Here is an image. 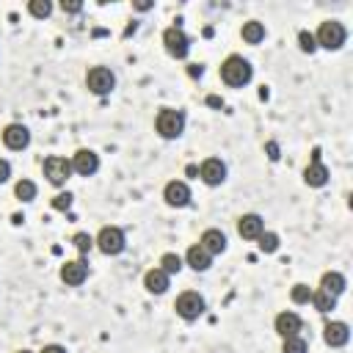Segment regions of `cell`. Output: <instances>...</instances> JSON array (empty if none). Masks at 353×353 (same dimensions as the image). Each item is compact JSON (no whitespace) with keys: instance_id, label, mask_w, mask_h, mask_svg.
Segmentation results:
<instances>
[{"instance_id":"cell-6","label":"cell","mask_w":353,"mask_h":353,"mask_svg":"<svg viewBox=\"0 0 353 353\" xmlns=\"http://www.w3.org/2000/svg\"><path fill=\"white\" fill-rule=\"evenodd\" d=\"M174 309H176V314H179L182 320L193 323V320H199V317L204 314L207 303H204V298H201L196 290H185L182 295H176V301H174Z\"/></svg>"},{"instance_id":"cell-38","label":"cell","mask_w":353,"mask_h":353,"mask_svg":"<svg viewBox=\"0 0 353 353\" xmlns=\"http://www.w3.org/2000/svg\"><path fill=\"white\" fill-rule=\"evenodd\" d=\"M188 74H190V77H201V74H204V69H201L199 63H193V66L188 69Z\"/></svg>"},{"instance_id":"cell-21","label":"cell","mask_w":353,"mask_h":353,"mask_svg":"<svg viewBox=\"0 0 353 353\" xmlns=\"http://www.w3.org/2000/svg\"><path fill=\"white\" fill-rule=\"evenodd\" d=\"M345 287H347V279H345L339 270H328V273H323V279H320V290H325V292L334 295V298H339V295L345 292Z\"/></svg>"},{"instance_id":"cell-11","label":"cell","mask_w":353,"mask_h":353,"mask_svg":"<svg viewBox=\"0 0 353 353\" xmlns=\"http://www.w3.org/2000/svg\"><path fill=\"white\" fill-rule=\"evenodd\" d=\"M72 171L80 176H94L99 171V154L94 149H77L72 154Z\"/></svg>"},{"instance_id":"cell-39","label":"cell","mask_w":353,"mask_h":353,"mask_svg":"<svg viewBox=\"0 0 353 353\" xmlns=\"http://www.w3.org/2000/svg\"><path fill=\"white\" fill-rule=\"evenodd\" d=\"M210 353H232V350H229V347H212Z\"/></svg>"},{"instance_id":"cell-15","label":"cell","mask_w":353,"mask_h":353,"mask_svg":"<svg viewBox=\"0 0 353 353\" xmlns=\"http://www.w3.org/2000/svg\"><path fill=\"white\" fill-rule=\"evenodd\" d=\"M323 339H325L328 347H345L350 342V325L342 323V320H331L323 328Z\"/></svg>"},{"instance_id":"cell-36","label":"cell","mask_w":353,"mask_h":353,"mask_svg":"<svg viewBox=\"0 0 353 353\" xmlns=\"http://www.w3.org/2000/svg\"><path fill=\"white\" fill-rule=\"evenodd\" d=\"M39 353H66V347H63V345H55V342H52V345H44V347H41Z\"/></svg>"},{"instance_id":"cell-16","label":"cell","mask_w":353,"mask_h":353,"mask_svg":"<svg viewBox=\"0 0 353 353\" xmlns=\"http://www.w3.org/2000/svg\"><path fill=\"white\" fill-rule=\"evenodd\" d=\"M328 168L320 163V152L314 149V154H312V163L303 168V182L309 185V188H323L325 182H328Z\"/></svg>"},{"instance_id":"cell-35","label":"cell","mask_w":353,"mask_h":353,"mask_svg":"<svg viewBox=\"0 0 353 353\" xmlns=\"http://www.w3.org/2000/svg\"><path fill=\"white\" fill-rule=\"evenodd\" d=\"M265 149H268V157H270V160H279V143H276V141H268Z\"/></svg>"},{"instance_id":"cell-26","label":"cell","mask_w":353,"mask_h":353,"mask_svg":"<svg viewBox=\"0 0 353 353\" xmlns=\"http://www.w3.org/2000/svg\"><path fill=\"white\" fill-rule=\"evenodd\" d=\"M279 234L276 232H262L259 237H256V245H259V251L262 254H276L279 251Z\"/></svg>"},{"instance_id":"cell-1","label":"cell","mask_w":353,"mask_h":353,"mask_svg":"<svg viewBox=\"0 0 353 353\" xmlns=\"http://www.w3.org/2000/svg\"><path fill=\"white\" fill-rule=\"evenodd\" d=\"M251 77H254V69H251V63L243 55H229L221 63V80L229 88H243V85L251 83Z\"/></svg>"},{"instance_id":"cell-24","label":"cell","mask_w":353,"mask_h":353,"mask_svg":"<svg viewBox=\"0 0 353 353\" xmlns=\"http://www.w3.org/2000/svg\"><path fill=\"white\" fill-rule=\"evenodd\" d=\"M312 306H314L317 312H323V314H325V312L336 309V298H334V295H328L325 290H320V287H317V290H312Z\"/></svg>"},{"instance_id":"cell-33","label":"cell","mask_w":353,"mask_h":353,"mask_svg":"<svg viewBox=\"0 0 353 353\" xmlns=\"http://www.w3.org/2000/svg\"><path fill=\"white\" fill-rule=\"evenodd\" d=\"M61 11L63 14H80L83 11V3L80 0H61Z\"/></svg>"},{"instance_id":"cell-13","label":"cell","mask_w":353,"mask_h":353,"mask_svg":"<svg viewBox=\"0 0 353 353\" xmlns=\"http://www.w3.org/2000/svg\"><path fill=\"white\" fill-rule=\"evenodd\" d=\"M273 328H276V334H279L281 339H287V336H298L301 328H303V320H301L298 312H290V309H287V312H279V314H276Z\"/></svg>"},{"instance_id":"cell-20","label":"cell","mask_w":353,"mask_h":353,"mask_svg":"<svg viewBox=\"0 0 353 353\" xmlns=\"http://www.w3.org/2000/svg\"><path fill=\"white\" fill-rule=\"evenodd\" d=\"M143 287H146V292H152V295H163V292H168V287H171V276L163 273L160 268H152V270L143 273Z\"/></svg>"},{"instance_id":"cell-28","label":"cell","mask_w":353,"mask_h":353,"mask_svg":"<svg viewBox=\"0 0 353 353\" xmlns=\"http://www.w3.org/2000/svg\"><path fill=\"white\" fill-rule=\"evenodd\" d=\"M28 14L36 17V19H47L52 14V3L50 0H30L28 3Z\"/></svg>"},{"instance_id":"cell-7","label":"cell","mask_w":353,"mask_h":353,"mask_svg":"<svg viewBox=\"0 0 353 353\" xmlns=\"http://www.w3.org/2000/svg\"><path fill=\"white\" fill-rule=\"evenodd\" d=\"M85 88L97 97H105L116 88V74L108 69V66H91L85 72Z\"/></svg>"},{"instance_id":"cell-19","label":"cell","mask_w":353,"mask_h":353,"mask_svg":"<svg viewBox=\"0 0 353 353\" xmlns=\"http://www.w3.org/2000/svg\"><path fill=\"white\" fill-rule=\"evenodd\" d=\"M182 262L188 265V268H193L196 273H204V270H210V265H212V256L199 245V243H193L188 251H185V256H182Z\"/></svg>"},{"instance_id":"cell-10","label":"cell","mask_w":353,"mask_h":353,"mask_svg":"<svg viewBox=\"0 0 353 353\" xmlns=\"http://www.w3.org/2000/svg\"><path fill=\"white\" fill-rule=\"evenodd\" d=\"M199 176H201L204 185L218 188V185H223V179H226V163H223L221 157H207V160L199 165Z\"/></svg>"},{"instance_id":"cell-25","label":"cell","mask_w":353,"mask_h":353,"mask_svg":"<svg viewBox=\"0 0 353 353\" xmlns=\"http://www.w3.org/2000/svg\"><path fill=\"white\" fill-rule=\"evenodd\" d=\"M36 193H39V188H36L33 179H19V182L14 185V196H17L19 201H33Z\"/></svg>"},{"instance_id":"cell-40","label":"cell","mask_w":353,"mask_h":353,"mask_svg":"<svg viewBox=\"0 0 353 353\" xmlns=\"http://www.w3.org/2000/svg\"><path fill=\"white\" fill-rule=\"evenodd\" d=\"M17 353H33V350H25V347H22V350H17Z\"/></svg>"},{"instance_id":"cell-18","label":"cell","mask_w":353,"mask_h":353,"mask_svg":"<svg viewBox=\"0 0 353 353\" xmlns=\"http://www.w3.org/2000/svg\"><path fill=\"white\" fill-rule=\"evenodd\" d=\"M199 245H201L210 256H218V254H223V251H226V234H223L221 229L210 226V229H204V232H201Z\"/></svg>"},{"instance_id":"cell-37","label":"cell","mask_w":353,"mask_h":353,"mask_svg":"<svg viewBox=\"0 0 353 353\" xmlns=\"http://www.w3.org/2000/svg\"><path fill=\"white\" fill-rule=\"evenodd\" d=\"M152 6H154L152 0H138V3H132V8H135V11H149Z\"/></svg>"},{"instance_id":"cell-4","label":"cell","mask_w":353,"mask_h":353,"mask_svg":"<svg viewBox=\"0 0 353 353\" xmlns=\"http://www.w3.org/2000/svg\"><path fill=\"white\" fill-rule=\"evenodd\" d=\"M314 41H317V47H323V50H339V47L347 41V30H345L342 22L325 19V22H320V28H317V33H314Z\"/></svg>"},{"instance_id":"cell-8","label":"cell","mask_w":353,"mask_h":353,"mask_svg":"<svg viewBox=\"0 0 353 353\" xmlns=\"http://www.w3.org/2000/svg\"><path fill=\"white\" fill-rule=\"evenodd\" d=\"M163 47H165V52L171 55V58H188V52H190V39L185 36V30L179 28V25H171V28H165L163 30Z\"/></svg>"},{"instance_id":"cell-17","label":"cell","mask_w":353,"mask_h":353,"mask_svg":"<svg viewBox=\"0 0 353 353\" xmlns=\"http://www.w3.org/2000/svg\"><path fill=\"white\" fill-rule=\"evenodd\" d=\"M262 232H265V221H262V215H256V212H245V215L237 218V234H240L243 240H256Z\"/></svg>"},{"instance_id":"cell-22","label":"cell","mask_w":353,"mask_h":353,"mask_svg":"<svg viewBox=\"0 0 353 353\" xmlns=\"http://www.w3.org/2000/svg\"><path fill=\"white\" fill-rule=\"evenodd\" d=\"M240 36H243V41H245V44H259V41L265 39V25H262V22H256V19H248V22H243Z\"/></svg>"},{"instance_id":"cell-31","label":"cell","mask_w":353,"mask_h":353,"mask_svg":"<svg viewBox=\"0 0 353 353\" xmlns=\"http://www.w3.org/2000/svg\"><path fill=\"white\" fill-rule=\"evenodd\" d=\"M298 47H301L303 52H309V55H312V52L317 50V41H314V33H309V30H301V33H298Z\"/></svg>"},{"instance_id":"cell-34","label":"cell","mask_w":353,"mask_h":353,"mask_svg":"<svg viewBox=\"0 0 353 353\" xmlns=\"http://www.w3.org/2000/svg\"><path fill=\"white\" fill-rule=\"evenodd\" d=\"M8 176H11V163L8 160H0V185L8 182Z\"/></svg>"},{"instance_id":"cell-14","label":"cell","mask_w":353,"mask_h":353,"mask_svg":"<svg viewBox=\"0 0 353 353\" xmlns=\"http://www.w3.org/2000/svg\"><path fill=\"white\" fill-rule=\"evenodd\" d=\"M3 143L11 152H22L30 143V130L25 124H6L3 127Z\"/></svg>"},{"instance_id":"cell-5","label":"cell","mask_w":353,"mask_h":353,"mask_svg":"<svg viewBox=\"0 0 353 353\" xmlns=\"http://www.w3.org/2000/svg\"><path fill=\"white\" fill-rule=\"evenodd\" d=\"M41 171H44V179H47L52 188L66 185V179L74 174V171H72V160H69V157H61V154H50V157H44Z\"/></svg>"},{"instance_id":"cell-12","label":"cell","mask_w":353,"mask_h":353,"mask_svg":"<svg viewBox=\"0 0 353 353\" xmlns=\"http://www.w3.org/2000/svg\"><path fill=\"white\" fill-rule=\"evenodd\" d=\"M88 279V262L80 256V259H69L61 265V281L66 287H80L83 281Z\"/></svg>"},{"instance_id":"cell-27","label":"cell","mask_w":353,"mask_h":353,"mask_svg":"<svg viewBox=\"0 0 353 353\" xmlns=\"http://www.w3.org/2000/svg\"><path fill=\"white\" fill-rule=\"evenodd\" d=\"M281 353H309V342L298 334V336H287L281 342Z\"/></svg>"},{"instance_id":"cell-3","label":"cell","mask_w":353,"mask_h":353,"mask_svg":"<svg viewBox=\"0 0 353 353\" xmlns=\"http://www.w3.org/2000/svg\"><path fill=\"white\" fill-rule=\"evenodd\" d=\"M94 245H97L105 256H119V254L127 248V234H124V229H119V226H102V229L97 232V237H94Z\"/></svg>"},{"instance_id":"cell-2","label":"cell","mask_w":353,"mask_h":353,"mask_svg":"<svg viewBox=\"0 0 353 353\" xmlns=\"http://www.w3.org/2000/svg\"><path fill=\"white\" fill-rule=\"evenodd\" d=\"M185 121L188 119H185V113L179 108H163L157 113V119H154V130H157L160 138L174 141V138H179L185 132Z\"/></svg>"},{"instance_id":"cell-32","label":"cell","mask_w":353,"mask_h":353,"mask_svg":"<svg viewBox=\"0 0 353 353\" xmlns=\"http://www.w3.org/2000/svg\"><path fill=\"white\" fill-rule=\"evenodd\" d=\"M72 207V193H58L55 199H52V210H69Z\"/></svg>"},{"instance_id":"cell-23","label":"cell","mask_w":353,"mask_h":353,"mask_svg":"<svg viewBox=\"0 0 353 353\" xmlns=\"http://www.w3.org/2000/svg\"><path fill=\"white\" fill-rule=\"evenodd\" d=\"M157 268H160L163 273H168V276H174V273H179V270L185 268V262H182V256H179V254H174V251H165V254L160 256V262H157Z\"/></svg>"},{"instance_id":"cell-9","label":"cell","mask_w":353,"mask_h":353,"mask_svg":"<svg viewBox=\"0 0 353 353\" xmlns=\"http://www.w3.org/2000/svg\"><path fill=\"white\" fill-rule=\"evenodd\" d=\"M190 199H193V193H190V185L185 182V179H171V182H165V188H163V201L168 204V207H188L190 204Z\"/></svg>"},{"instance_id":"cell-29","label":"cell","mask_w":353,"mask_h":353,"mask_svg":"<svg viewBox=\"0 0 353 353\" xmlns=\"http://www.w3.org/2000/svg\"><path fill=\"white\" fill-rule=\"evenodd\" d=\"M72 245L85 256V254L94 248V237H91L88 232H74V234H72Z\"/></svg>"},{"instance_id":"cell-30","label":"cell","mask_w":353,"mask_h":353,"mask_svg":"<svg viewBox=\"0 0 353 353\" xmlns=\"http://www.w3.org/2000/svg\"><path fill=\"white\" fill-rule=\"evenodd\" d=\"M290 301L298 303V306H301V303H309V301H312V287H309V284H295V287L290 290Z\"/></svg>"}]
</instances>
